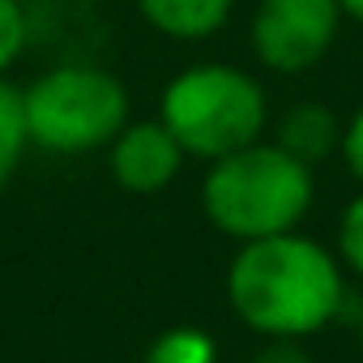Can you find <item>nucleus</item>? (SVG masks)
Instances as JSON below:
<instances>
[{
    "instance_id": "f8f14e48",
    "label": "nucleus",
    "mask_w": 363,
    "mask_h": 363,
    "mask_svg": "<svg viewBox=\"0 0 363 363\" xmlns=\"http://www.w3.org/2000/svg\"><path fill=\"white\" fill-rule=\"evenodd\" d=\"M337 244H342V257L350 261V269L363 274V193L346 206V214L337 223Z\"/></svg>"
},
{
    "instance_id": "39448f33",
    "label": "nucleus",
    "mask_w": 363,
    "mask_h": 363,
    "mask_svg": "<svg viewBox=\"0 0 363 363\" xmlns=\"http://www.w3.org/2000/svg\"><path fill=\"white\" fill-rule=\"evenodd\" d=\"M337 0H261L252 18V52L274 73L312 69L337 39Z\"/></svg>"
},
{
    "instance_id": "6e6552de",
    "label": "nucleus",
    "mask_w": 363,
    "mask_h": 363,
    "mask_svg": "<svg viewBox=\"0 0 363 363\" xmlns=\"http://www.w3.org/2000/svg\"><path fill=\"white\" fill-rule=\"evenodd\" d=\"M278 145L291 150L299 162L316 167L333 145H342V128H337V116L320 103H299L282 116V128H278Z\"/></svg>"
},
{
    "instance_id": "9d476101",
    "label": "nucleus",
    "mask_w": 363,
    "mask_h": 363,
    "mask_svg": "<svg viewBox=\"0 0 363 363\" xmlns=\"http://www.w3.org/2000/svg\"><path fill=\"white\" fill-rule=\"evenodd\" d=\"M145 363H214V337L206 329H167L150 342Z\"/></svg>"
},
{
    "instance_id": "dca6fc26",
    "label": "nucleus",
    "mask_w": 363,
    "mask_h": 363,
    "mask_svg": "<svg viewBox=\"0 0 363 363\" xmlns=\"http://www.w3.org/2000/svg\"><path fill=\"white\" fill-rule=\"evenodd\" d=\"M359 350H363V316H359Z\"/></svg>"
},
{
    "instance_id": "7ed1b4c3",
    "label": "nucleus",
    "mask_w": 363,
    "mask_h": 363,
    "mask_svg": "<svg viewBox=\"0 0 363 363\" xmlns=\"http://www.w3.org/2000/svg\"><path fill=\"white\" fill-rule=\"evenodd\" d=\"M158 120L175 133L193 158H223L261 141L265 128V94L235 65H193L175 73L162 90Z\"/></svg>"
},
{
    "instance_id": "9b49d317",
    "label": "nucleus",
    "mask_w": 363,
    "mask_h": 363,
    "mask_svg": "<svg viewBox=\"0 0 363 363\" xmlns=\"http://www.w3.org/2000/svg\"><path fill=\"white\" fill-rule=\"evenodd\" d=\"M26 48V13L18 0H0V73H5Z\"/></svg>"
},
{
    "instance_id": "20e7f679",
    "label": "nucleus",
    "mask_w": 363,
    "mask_h": 363,
    "mask_svg": "<svg viewBox=\"0 0 363 363\" xmlns=\"http://www.w3.org/2000/svg\"><path fill=\"white\" fill-rule=\"evenodd\" d=\"M26 137L52 154H86L111 145L128 124V90L94 65H60L22 90Z\"/></svg>"
},
{
    "instance_id": "1a4fd4ad",
    "label": "nucleus",
    "mask_w": 363,
    "mask_h": 363,
    "mask_svg": "<svg viewBox=\"0 0 363 363\" xmlns=\"http://www.w3.org/2000/svg\"><path fill=\"white\" fill-rule=\"evenodd\" d=\"M30 145L26 137V111H22V90H13L0 73V189L13 179L22 150Z\"/></svg>"
},
{
    "instance_id": "ddd939ff",
    "label": "nucleus",
    "mask_w": 363,
    "mask_h": 363,
    "mask_svg": "<svg viewBox=\"0 0 363 363\" xmlns=\"http://www.w3.org/2000/svg\"><path fill=\"white\" fill-rule=\"evenodd\" d=\"M342 158H346V167H350V175L354 179H363V107L346 120V128H342Z\"/></svg>"
},
{
    "instance_id": "4468645a",
    "label": "nucleus",
    "mask_w": 363,
    "mask_h": 363,
    "mask_svg": "<svg viewBox=\"0 0 363 363\" xmlns=\"http://www.w3.org/2000/svg\"><path fill=\"white\" fill-rule=\"evenodd\" d=\"M252 363H308V354H303L291 337H278V342H274V346H265Z\"/></svg>"
},
{
    "instance_id": "0eeeda50",
    "label": "nucleus",
    "mask_w": 363,
    "mask_h": 363,
    "mask_svg": "<svg viewBox=\"0 0 363 363\" xmlns=\"http://www.w3.org/2000/svg\"><path fill=\"white\" fill-rule=\"evenodd\" d=\"M145 26H154L167 39H210L227 26L235 0H137Z\"/></svg>"
},
{
    "instance_id": "f257e3e1",
    "label": "nucleus",
    "mask_w": 363,
    "mask_h": 363,
    "mask_svg": "<svg viewBox=\"0 0 363 363\" xmlns=\"http://www.w3.org/2000/svg\"><path fill=\"white\" fill-rule=\"evenodd\" d=\"M227 295L235 316L265 337H308L342 308L337 261L295 231L248 240L231 269Z\"/></svg>"
},
{
    "instance_id": "2eb2a0df",
    "label": "nucleus",
    "mask_w": 363,
    "mask_h": 363,
    "mask_svg": "<svg viewBox=\"0 0 363 363\" xmlns=\"http://www.w3.org/2000/svg\"><path fill=\"white\" fill-rule=\"evenodd\" d=\"M337 5H342V13H346V18L363 22V0H337Z\"/></svg>"
},
{
    "instance_id": "f03ea898",
    "label": "nucleus",
    "mask_w": 363,
    "mask_h": 363,
    "mask_svg": "<svg viewBox=\"0 0 363 363\" xmlns=\"http://www.w3.org/2000/svg\"><path fill=\"white\" fill-rule=\"evenodd\" d=\"M201 206L223 235L244 244L295 231V223L312 206V167L278 141H252L210 162Z\"/></svg>"
},
{
    "instance_id": "423d86ee",
    "label": "nucleus",
    "mask_w": 363,
    "mask_h": 363,
    "mask_svg": "<svg viewBox=\"0 0 363 363\" xmlns=\"http://www.w3.org/2000/svg\"><path fill=\"white\" fill-rule=\"evenodd\" d=\"M107 150H111L116 184L128 189V193H158V189H167L179 175V162H184V145L175 141V133L162 120L124 124Z\"/></svg>"
}]
</instances>
